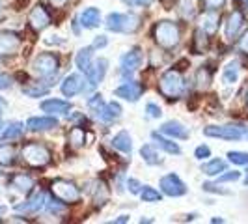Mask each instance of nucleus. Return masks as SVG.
Here are the masks:
<instances>
[{
	"label": "nucleus",
	"instance_id": "nucleus-1",
	"mask_svg": "<svg viewBox=\"0 0 248 224\" xmlns=\"http://www.w3.org/2000/svg\"><path fill=\"white\" fill-rule=\"evenodd\" d=\"M105 26L110 32L118 34H135L140 28V17L135 13H108L105 19Z\"/></svg>",
	"mask_w": 248,
	"mask_h": 224
},
{
	"label": "nucleus",
	"instance_id": "nucleus-2",
	"mask_svg": "<svg viewBox=\"0 0 248 224\" xmlns=\"http://www.w3.org/2000/svg\"><path fill=\"white\" fill-rule=\"evenodd\" d=\"M153 37L162 49H174L179 43V26L174 21H159L153 26Z\"/></svg>",
	"mask_w": 248,
	"mask_h": 224
},
{
	"label": "nucleus",
	"instance_id": "nucleus-3",
	"mask_svg": "<svg viewBox=\"0 0 248 224\" xmlns=\"http://www.w3.org/2000/svg\"><path fill=\"white\" fill-rule=\"evenodd\" d=\"M183 88H185V80L177 69H168L159 80V92L166 99H177L183 94Z\"/></svg>",
	"mask_w": 248,
	"mask_h": 224
},
{
	"label": "nucleus",
	"instance_id": "nucleus-4",
	"mask_svg": "<svg viewBox=\"0 0 248 224\" xmlns=\"http://www.w3.org/2000/svg\"><path fill=\"white\" fill-rule=\"evenodd\" d=\"M32 71L41 79L56 77V73L60 71V58L54 52H41L32 62Z\"/></svg>",
	"mask_w": 248,
	"mask_h": 224
},
{
	"label": "nucleus",
	"instance_id": "nucleus-5",
	"mask_svg": "<svg viewBox=\"0 0 248 224\" xmlns=\"http://www.w3.org/2000/svg\"><path fill=\"white\" fill-rule=\"evenodd\" d=\"M23 159L28 166L32 168H43L50 162V151L49 148H45L43 144L37 142H28L23 146Z\"/></svg>",
	"mask_w": 248,
	"mask_h": 224
},
{
	"label": "nucleus",
	"instance_id": "nucleus-6",
	"mask_svg": "<svg viewBox=\"0 0 248 224\" xmlns=\"http://www.w3.org/2000/svg\"><path fill=\"white\" fill-rule=\"evenodd\" d=\"M50 191H52L54 198L63 204H75L80 200V191L75 187V183L67 181V179H54L50 183Z\"/></svg>",
	"mask_w": 248,
	"mask_h": 224
},
{
	"label": "nucleus",
	"instance_id": "nucleus-7",
	"mask_svg": "<svg viewBox=\"0 0 248 224\" xmlns=\"http://www.w3.org/2000/svg\"><path fill=\"white\" fill-rule=\"evenodd\" d=\"M159 185H161V191L164 194H168V196H172V198H177V196H185L186 194V185L181 181V177L177 174H166L161 177V181H159Z\"/></svg>",
	"mask_w": 248,
	"mask_h": 224
},
{
	"label": "nucleus",
	"instance_id": "nucleus-8",
	"mask_svg": "<svg viewBox=\"0 0 248 224\" xmlns=\"http://www.w3.org/2000/svg\"><path fill=\"white\" fill-rule=\"evenodd\" d=\"M203 135L222 140H239L243 138V131L235 125H209L203 129Z\"/></svg>",
	"mask_w": 248,
	"mask_h": 224
},
{
	"label": "nucleus",
	"instance_id": "nucleus-9",
	"mask_svg": "<svg viewBox=\"0 0 248 224\" xmlns=\"http://www.w3.org/2000/svg\"><path fill=\"white\" fill-rule=\"evenodd\" d=\"M21 47V36L12 30H0V56H12Z\"/></svg>",
	"mask_w": 248,
	"mask_h": 224
},
{
	"label": "nucleus",
	"instance_id": "nucleus-10",
	"mask_svg": "<svg viewBox=\"0 0 248 224\" xmlns=\"http://www.w3.org/2000/svg\"><path fill=\"white\" fill-rule=\"evenodd\" d=\"M144 90H146V88L142 86L140 82H137V80H127V82L122 84V86H118L116 90H114V96H116V97H122V99L131 101V103H135V101H138L140 97H142Z\"/></svg>",
	"mask_w": 248,
	"mask_h": 224
},
{
	"label": "nucleus",
	"instance_id": "nucleus-11",
	"mask_svg": "<svg viewBox=\"0 0 248 224\" xmlns=\"http://www.w3.org/2000/svg\"><path fill=\"white\" fill-rule=\"evenodd\" d=\"M28 25L32 26L36 32H41L50 25V13L45 10V6H41V4L34 6V10L28 15Z\"/></svg>",
	"mask_w": 248,
	"mask_h": 224
},
{
	"label": "nucleus",
	"instance_id": "nucleus-12",
	"mask_svg": "<svg viewBox=\"0 0 248 224\" xmlns=\"http://www.w3.org/2000/svg\"><path fill=\"white\" fill-rule=\"evenodd\" d=\"M60 88H62V94L65 97H75L77 94H80L84 90V79H82V75L71 73L69 77L63 79Z\"/></svg>",
	"mask_w": 248,
	"mask_h": 224
},
{
	"label": "nucleus",
	"instance_id": "nucleus-13",
	"mask_svg": "<svg viewBox=\"0 0 248 224\" xmlns=\"http://www.w3.org/2000/svg\"><path fill=\"white\" fill-rule=\"evenodd\" d=\"M142 60H144V56H142L140 49L133 47V49L127 50L124 56H122L120 65H122V69H124L125 73H133V71H137L138 67L142 65Z\"/></svg>",
	"mask_w": 248,
	"mask_h": 224
},
{
	"label": "nucleus",
	"instance_id": "nucleus-14",
	"mask_svg": "<svg viewBox=\"0 0 248 224\" xmlns=\"http://www.w3.org/2000/svg\"><path fill=\"white\" fill-rule=\"evenodd\" d=\"M77 23L82 26L84 30L97 28L101 25V12L97 8H86L84 12H80V15L77 17Z\"/></svg>",
	"mask_w": 248,
	"mask_h": 224
},
{
	"label": "nucleus",
	"instance_id": "nucleus-15",
	"mask_svg": "<svg viewBox=\"0 0 248 224\" xmlns=\"http://www.w3.org/2000/svg\"><path fill=\"white\" fill-rule=\"evenodd\" d=\"M108 71V60L107 58H99L92 64L90 71H88V79H90V86H97L101 80L105 79V75Z\"/></svg>",
	"mask_w": 248,
	"mask_h": 224
},
{
	"label": "nucleus",
	"instance_id": "nucleus-16",
	"mask_svg": "<svg viewBox=\"0 0 248 224\" xmlns=\"http://www.w3.org/2000/svg\"><path fill=\"white\" fill-rule=\"evenodd\" d=\"M26 127L30 131H49V129L58 127V120L54 116H36L26 122Z\"/></svg>",
	"mask_w": 248,
	"mask_h": 224
},
{
	"label": "nucleus",
	"instance_id": "nucleus-17",
	"mask_svg": "<svg viewBox=\"0 0 248 224\" xmlns=\"http://www.w3.org/2000/svg\"><path fill=\"white\" fill-rule=\"evenodd\" d=\"M45 204H47L45 194H43V192H36L32 198L26 200L25 204L15 206V209H17V211H25V213H37L39 209H43V208H45Z\"/></svg>",
	"mask_w": 248,
	"mask_h": 224
},
{
	"label": "nucleus",
	"instance_id": "nucleus-18",
	"mask_svg": "<svg viewBox=\"0 0 248 224\" xmlns=\"http://www.w3.org/2000/svg\"><path fill=\"white\" fill-rule=\"evenodd\" d=\"M161 133L162 135H168V137H172V138H179V140H186L188 135H190V133L186 131L185 125L179 124V122H174V120H170V122L162 124Z\"/></svg>",
	"mask_w": 248,
	"mask_h": 224
},
{
	"label": "nucleus",
	"instance_id": "nucleus-19",
	"mask_svg": "<svg viewBox=\"0 0 248 224\" xmlns=\"http://www.w3.org/2000/svg\"><path fill=\"white\" fill-rule=\"evenodd\" d=\"M95 116L99 118L101 122L110 124V122L118 120V118L122 116V107H120L118 103H114V101H112V103H105L99 111L95 112Z\"/></svg>",
	"mask_w": 248,
	"mask_h": 224
},
{
	"label": "nucleus",
	"instance_id": "nucleus-20",
	"mask_svg": "<svg viewBox=\"0 0 248 224\" xmlns=\"http://www.w3.org/2000/svg\"><path fill=\"white\" fill-rule=\"evenodd\" d=\"M245 25V15L241 12H233L228 17V23H226V37L228 39H235L239 30Z\"/></svg>",
	"mask_w": 248,
	"mask_h": 224
},
{
	"label": "nucleus",
	"instance_id": "nucleus-21",
	"mask_svg": "<svg viewBox=\"0 0 248 224\" xmlns=\"http://www.w3.org/2000/svg\"><path fill=\"white\" fill-rule=\"evenodd\" d=\"M75 64H77V67L80 71L88 73L90 67H92V64H93V47L90 45V47H84V49L78 50L77 56H75Z\"/></svg>",
	"mask_w": 248,
	"mask_h": 224
},
{
	"label": "nucleus",
	"instance_id": "nucleus-22",
	"mask_svg": "<svg viewBox=\"0 0 248 224\" xmlns=\"http://www.w3.org/2000/svg\"><path fill=\"white\" fill-rule=\"evenodd\" d=\"M41 111L49 114H67L71 111V103L62 99H47L41 103Z\"/></svg>",
	"mask_w": 248,
	"mask_h": 224
},
{
	"label": "nucleus",
	"instance_id": "nucleus-23",
	"mask_svg": "<svg viewBox=\"0 0 248 224\" xmlns=\"http://www.w3.org/2000/svg\"><path fill=\"white\" fill-rule=\"evenodd\" d=\"M112 146L131 155L133 153V138H131V135L127 131H120L118 135H114V138H112Z\"/></svg>",
	"mask_w": 248,
	"mask_h": 224
},
{
	"label": "nucleus",
	"instance_id": "nucleus-24",
	"mask_svg": "<svg viewBox=\"0 0 248 224\" xmlns=\"http://www.w3.org/2000/svg\"><path fill=\"white\" fill-rule=\"evenodd\" d=\"M151 138H153V140H155V144H157L161 149H164L166 153H170V155H179V153H181V148H179L175 142H172L170 138H164L162 135H159L157 131H153V133H151Z\"/></svg>",
	"mask_w": 248,
	"mask_h": 224
},
{
	"label": "nucleus",
	"instance_id": "nucleus-25",
	"mask_svg": "<svg viewBox=\"0 0 248 224\" xmlns=\"http://www.w3.org/2000/svg\"><path fill=\"white\" fill-rule=\"evenodd\" d=\"M12 187L15 191L23 192V194H28L32 191V187H34V179L28 174H17L12 177Z\"/></svg>",
	"mask_w": 248,
	"mask_h": 224
},
{
	"label": "nucleus",
	"instance_id": "nucleus-26",
	"mask_svg": "<svg viewBox=\"0 0 248 224\" xmlns=\"http://www.w3.org/2000/svg\"><path fill=\"white\" fill-rule=\"evenodd\" d=\"M25 131V125L21 122H12L6 127H2L0 131V140H13V138H19Z\"/></svg>",
	"mask_w": 248,
	"mask_h": 224
},
{
	"label": "nucleus",
	"instance_id": "nucleus-27",
	"mask_svg": "<svg viewBox=\"0 0 248 224\" xmlns=\"http://www.w3.org/2000/svg\"><path fill=\"white\" fill-rule=\"evenodd\" d=\"M239 71H241V67H239V62H237V60L226 64V67H224V71H222L224 84H228V86L235 84L237 79H239Z\"/></svg>",
	"mask_w": 248,
	"mask_h": 224
},
{
	"label": "nucleus",
	"instance_id": "nucleus-28",
	"mask_svg": "<svg viewBox=\"0 0 248 224\" xmlns=\"http://www.w3.org/2000/svg\"><path fill=\"white\" fill-rule=\"evenodd\" d=\"M226 168H228V164H226V161H222V159H211V161L202 164V172L205 176H211V177L226 172Z\"/></svg>",
	"mask_w": 248,
	"mask_h": 224
},
{
	"label": "nucleus",
	"instance_id": "nucleus-29",
	"mask_svg": "<svg viewBox=\"0 0 248 224\" xmlns=\"http://www.w3.org/2000/svg\"><path fill=\"white\" fill-rule=\"evenodd\" d=\"M218 25H220V15L217 12H211V10H207V13L202 17V30H205V32H217L218 30Z\"/></svg>",
	"mask_w": 248,
	"mask_h": 224
},
{
	"label": "nucleus",
	"instance_id": "nucleus-30",
	"mask_svg": "<svg viewBox=\"0 0 248 224\" xmlns=\"http://www.w3.org/2000/svg\"><path fill=\"white\" fill-rule=\"evenodd\" d=\"M207 47H209L207 32L198 28V30L194 32V39H192V50H194V54H203V52L207 50Z\"/></svg>",
	"mask_w": 248,
	"mask_h": 224
},
{
	"label": "nucleus",
	"instance_id": "nucleus-31",
	"mask_svg": "<svg viewBox=\"0 0 248 224\" xmlns=\"http://www.w3.org/2000/svg\"><path fill=\"white\" fill-rule=\"evenodd\" d=\"M140 155H142L144 162H148L149 166H155V164H161L162 162V157L159 155V151L153 148L151 144L142 146V148H140Z\"/></svg>",
	"mask_w": 248,
	"mask_h": 224
},
{
	"label": "nucleus",
	"instance_id": "nucleus-32",
	"mask_svg": "<svg viewBox=\"0 0 248 224\" xmlns=\"http://www.w3.org/2000/svg\"><path fill=\"white\" fill-rule=\"evenodd\" d=\"M84 140H86V131L82 127H73L67 135V142L71 144V148H80L84 146Z\"/></svg>",
	"mask_w": 248,
	"mask_h": 224
},
{
	"label": "nucleus",
	"instance_id": "nucleus-33",
	"mask_svg": "<svg viewBox=\"0 0 248 224\" xmlns=\"http://www.w3.org/2000/svg\"><path fill=\"white\" fill-rule=\"evenodd\" d=\"M15 162V148L12 144H0V164L10 166Z\"/></svg>",
	"mask_w": 248,
	"mask_h": 224
},
{
	"label": "nucleus",
	"instance_id": "nucleus-34",
	"mask_svg": "<svg viewBox=\"0 0 248 224\" xmlns=\"http://www.w3.org/2000/svg\"><path fill=\"white\" fill-rule=\"evenodd\" d=\"M140 198L144 200V202H161L162 194L157 189H153V187H149V185H144L142 191H140Z\"/></svg>",
	"mask_w": 248,
	"mask_h": 224
},
{
	"label": "nucleus",
	"instance_id": "nucleus-35",
	"mask_svg": "<svg viewBox=\"0 0 248 224\" xmlns=\"http://www.w3.org/2000/svg\"><path fill=\"white\" fill-rule=\"evenodd\" d=\"M93 200L97 204H105L108 200V189L103 181H95V187H93Z\"/></svg>",
	"mask_w": 248,
	"mask_h": 224
},
{
	"label": "nucleus",
	"instance_id": "nucleus-36",
	"mask_svg": "<svg viewBox=\"0 0 248 224\" xmlns=\"http://www.w3.org/2000/svg\"><path fill=\"white\" fill-rule=\"evenodd\" d=\"M211 71H209V67H200L198 73H196V82H198L200 88H207L211 84Z\"/></svg>",
	"mask_w": 248,
	"mask_h": 224
},
{
	"label": "nucleus",
	"instance_id": "nucleus-37",
	"mask_svg": "<svg viewBox=\"0 0 248 224\" xmlns=\"http://www.w3.org/2000/svg\"><path fill=\"white\" fill-rule=\"evenodd\" d=\"M49 92V86H25L23 88V94L28 96V97H41V96H45Z\"/></svg>",
	"mask_w": 248,
	"mask_h": 224
},
{
	"label": "nucleus",
	"instance_id": "nucleus-38",
	"mask_svg": "<svg viewBox=\"0 0 248 224\" xmlns=\"http://www.w3.org/2000/svg\"><path fill=\"white\" fill-rule=\"evenodd\" d=\"M228 157L233 164H243L247 166L248 164V153L247 151H228Z\"/></svg>",
	"mask_w": 248,
	"mask_h": 224
},
{
	"label": "nucleus",
	"instance_id": "nucleus-39",
	"mask_svg": "<svg viewBox=\"0 0 248 224\" xmlns=\"http://www.w3.org/2000/svg\"><path fill=\"white\" fill-rule=\"evenodd\" d=\"M181 15L185 19H190L194 15V4H192V0H181Z\"/></svg>",
	"mask_w": 248,
	"mask_h": 224
},
{
	"label": "nucleus",
	"instance_id": "nucleus-40",
	"mask_svg": "<svg viewBox=\"0 0 248 224\" xmlns=\"http://www.w3.org/2000/svg\"><path fill=\"white\" fill-rule=\"evenodd\" d=\"M103 105H105V101H103V96H101V94H95L93 97H90V99H88V107H90L93 112L99 111Z\"/></svg>",
	"mask_w": 248,
	"mask_h": 224
},
{
	"label": "nucleus",
	"instance_id": "nucleus-41",
	"mask_svg": "<svg viewBox=\"0 0 248 224\" xmlns=\"http://www.w3.org/2000/svg\"><path fill=\"white\" fill-rule=\"evenodd\" d=\"M194 157L196 159H200V161H203V159H207V157H211V149H209V146H198V148L194 149Z\"/></svg>",
	"mask_w": 248,
	"mask_h": 224
},
{
	"label": "nucleus",
	"instance_id": "nucleus-42",
	"mask_svg": "<svg viewBox=\"0 0 248 224\" xmlns=\"http://www.w3.org/2000/svg\"><path fill=\"white\" fill-rule=\"evenodd\" d=\"M226 0H203V6L205 10H211V12H218L220 8H224Z\"/></svg>",
	"mask_w": 248,
	"mask_h": 224
},
{
	"label": "nucleus",
	"instance_id": "nucleus-43",
	"mask_svg": "<svg viewBox=\"0 0 248 224\" xmlns=\"http://www.w3.org/2000/svg\"><path fill=\"white\" fill-rule=\"evenodd\" d=\"M146 112H148V118H161L162 116L161 107L155 105V103H148V105H146Z\"/></svg>",
	"mask_w": 248,
	"mask_h": 224
},
{
	"label": "nucleus",
	"instance_id": "nucleus-44",
	"mask_svg": "<svg viewBox=\"0 0 248 224\" xmlns=\"http://www.w3.org/2000/svg\"><path fill=\"white\" fill-rule=\"evenodd\" d=\"M45 208H47L50 213H54V215H56V213L63 211V202H60V200H58V202H56V200H50V202L45 204Z\"/></svg>",
	"mask_w": 248,
	"mask_h": 224
},
{
	"label": "nucleus",
	"instance_id": "nucleus-45",
	"mask_svg": "<svg viewBox=\"0 0 248 224\" xmlns=\"http://www.w3.org/2000/svg\"><path fill=\"white\" fill-rule=\"evenodd\" d=\"M237 179H241V172H226V174H220L218 176V183H226V181H237Z\"/></svg>",
	"mask_w": 248,
	"mask_h": 224
},
{
	"label": "nucleus",
	"instance_id": "nucleus-46",
	"mask_svg": "<svg viewBox=\"0 0 248 224\" xmlns=\"http://www.w3.org/2000/svg\"><path fill=\"white\" fill-rule=\"evenodd\" d=\"M127 187H129V191L133 192V194H140V191H142V183L138 181V179H135V177H129L127 179Z\"/></svg>",
	"mask_w": 248,
	"mask_h": 224
},
{
	"label": "nucleus",
	"instance_id": "nucleus-47",
	"mask_svg": "<svg viewBox=\"0 0 248 224\" xmlns=\"http://www.w3.org/2000/svg\"><path fill=\"white\" fill-rule=\"evenodd\" d=\"M13 86V79L8 73H0V90H10Z\"/></svg>",
	"mask_w": 248,
	"mask_h": 224
},
{
	"label": "nucleus",
	"instance_id": "nucleus-48",
	"mask_svg": "<svg viewBox=\"0 0 248 224\" xmlns=\"http://www.w3.org/2000/svg\"><path fill=\"white\" fill-rule=\"evenodd\" d=\"M107 45H108V37L107 36H97L93 39V43H92L93 49H103V47H107Z\"/></svg>",
	"mask_w": 248,
	"mask_h": 224
},
{
	"label": "nucleus",
	"instance_id": "nucleus-49",
	"mask_svg": "<svg viewBox=\"0 0 248 224\" xmlns=\"http://www.w3.org/2000/svg\"><path fill=\"white\" fill-rule=\"evenodd\" d=\"M203 191L207 192H218V194H230V191H224L218 185H213V183H203Z\"/></svg>",
	"mask_w": 248,
	"mask_h": 224
},
{
	"label": "nucleus",
	"instance_id": "nucleus-50",
	"mask_svg": "<svg viewBox=\"0 0 248 224\" xmlns=\"http://www.w3.org/2000/svg\"><path fill=\"white\" fill-rule=\"evenodd\" d=\"M133 4L135 6H140V8H148L153 4V0H133Z\"/></svg>",
	"mask_w": 248,
	"mask_h": 224
},
{
	"label": "nucleus",
	"instance_id": "nucleus-51",
	"mask_svg": "<svg viewBox=\"0 0 248 224\" xmlns=\"http://www.w3.org/2000/svg\"><path fill=\"white\" fill-rule=\"evenodd\" d=\"M239 45H241V49L245 50V52H248V32L241 37V43H239Z\"/></svg>",
	"mask_w": 248,
	"mask_h": 224
},
{
	"label": "nucleus",
	"instance_id": "nucleus-52",
	"mask_svg": "<svg viewBox=\"0 0 248 224\" xmlns=\"http://www.w3.org/2000/svg\"><path fill=\"white\" fill-rule=\"evenodd\" d=\"M116 224H122V223H129V215H120L118 219H114Z\"/></svg>",
	"mask_w": 248,
	"mask_h": 224
},
{
	"label": "nucleus",
	"instance_id": "nucleus-53",
	"mask_svg": "<svg viewBox=\"0 0 248 224\" xmlns=\"http://www.w3.org/2000/svg\"><path fill=\"white\" fill-rule=\"evenodd\" d=\"M50 2H52V4H56V6H63L67 0H50Z\"/></svg>",
	"mask_w": 248,
	"mask_h": 224
},
{
	"label": "nucleus",
	"instance_id": "nucleus-54",
	"mask_svg": "<svg viewBox=\"0 0 248 224\" xmlns=\"http://www.w3.org/2000/svg\"><path fill=\"white\" fill-rule=\"evenodd\" d=\"M245 185H248V170H247V176H245Z\"/></svg>",
	"mask_w": 248,
	"mask_h": 224
},
{
	"label": "nucleus",
	"instance_id": "nucleus-55",
	"mask_svg": "<svg viewBox=\"0 0 248 224\" xmlns=\"http://www.w3.org/2000/svg\"><path fill=\"white\" fill-rule=\"evenodd\" d=\"M4 211H6V208H4V206H0V215H2Z\"/></svg>",
	"mask_w": 248,
	"mask_h": 224
},
{
	"label": "nucleus",
	"instance_id": "nucleus-56",
	"mask_svg": "<svg viewBox=\"0 0 248 224\" xmlns=\"http://www.w3.org/2000/svg\"><path fill=\"white\" fill-rule=\"evenodd\" d=\"M2 127H4V124H2V118H0V131H2Z\"/></svg>",
	"mask_w": 248,
	"mask_h": 224
},
{
	"label": "nucleus",
	"instance_id": "nucleus-57",
	"mask_svg": "<svg viewBox=\"0 0 248 224\" xmlns=\"http://www.w3.org/2000/svg\"><path fill=\"white\" fill-rule=\"evenodd\" d=\"M0 107H4V101H2V97H0Z\"/></svg>",
	"mask_w": 248,
	"mask_h": 224
},
{
	"label": "nucleus",
	"instance_id": "nucleus-58",
	"mask_svg": "<svg viewBox=\"0 0 248 224\" xmlns=\"http://www.w3.org/2000/svg\"><path fill=\"white\" fill-rule=\"evenodd\" d=\"M247 105H248V90H247Z\"/></svg>",
	"mask_w": 248,
	"mask_h": 224
},
{
	"label": "nucleus",
	"instance_id": "nucleus-59",
	"mask_svg": "<svg viewBox=\"0 0 248 224\" xmlns=\"http://www.w3.org/2000/svg\"><path fill=\"white\" fill-rule=\"evenodd\" d=\"M243 2H245V4H248V0H243Z\"/></svg>",
	"mask_w": 248,
	"mask_h": 224
},
{
	"label": "nucleus",
	"instance_id": "nucleus-60",
	"mask_svg": "<svg viewBox=\"0 0 248 224\" xmlns=\"http://www.w3.org/2000/svg\"><path fill=\"white\" fill-rule=\"evenodd\" d=\"M0 12H2V4H0Z\"/></svg>",
	"mask_w": 248,
	"mask_h": 224
}]
</instances>
